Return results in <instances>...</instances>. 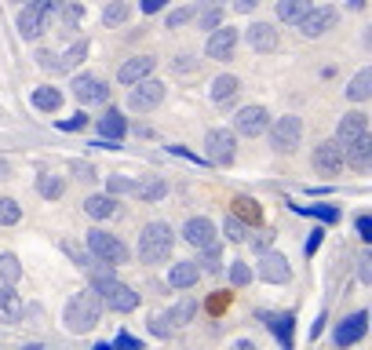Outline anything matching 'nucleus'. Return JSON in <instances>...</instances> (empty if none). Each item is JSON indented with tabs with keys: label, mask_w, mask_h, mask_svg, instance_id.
Listing matches in <instances>:
<instances>
[{
	"label": "nucleus",
	"mask_w": 372,
	"mask_h": 350,
	"mask_svg": "<svg viewBox=\"0 0 372 350\" xmlns=\"http://www.w3.org/2000/svg\"><path fill=\"white\" fill-rule=\"evenodd\" d=\"M99 318H102V300H99L95 289L77 292L73 300L66 303V314H62V321H66V332H73V336L92 332L99 325Z\"/></svg>",
	"instance_id": "1"
},
{
	"label": "nucleus",
	"mask_w": 372,
	"mask_h": 350,
	"mask_svg": "<svg viewBox=\"0 0 372 350\" xmlns=\"http://www.w3.org/2000/svg\"><path fill=\"white\" fill-rule=\"evenodd\" d=\"M175 249V233L168 223H161V219H153L139 230V259L143 263H164V259L172 255Z\"/></svg>",
	"instance_id": "2"
},
{
	"label": "nucleus",
	"mask_w": 372,
	"mask_h": 350,
	"mask_svg": "<svg viewBox=\"0 0 372 350\" xmlns=\"http://www.w3.org/2000/svg\"><path fill=\"white\" fill-rule=\"evenodd\" d=\"M92 289L99 292L102 307L117 310V314H132V310L139 307V292L128 289V284H121L117 278H106V281H92Z\"/></svg>",
	"instance_id": "3"
},
{
	"label": "nucleus",
	"mask_w": 372,
	"mask_h": 350,
	"mask_svg": "<svg viewBox=\"0 0 372 350\" xmlns=\"http://www.w3.org/2000/svg\"><path fill=\"white\" fill-rule=\"evenodd\" d=\"M88 252H92L95 259H102V263H110V266H121V263H128V244L121 241V237H113V233H106V230H88Z\"/></svg>",
	"instance_id": "4"
},
{
	"label": "nucleus",
	"mask_w": 372,
	"mask_h": 350,
	"mask_svg": "<svg viewBox=\"0 0 372 350\" xmlns=\"http://www.w3.org/2000/svg\"><path fill=\"white\" fill-rule=\"evenodd\" d=\"M266 132H271V146L277 153H292L300 146V139H303V121H300V117H292V113H285V117H277V121L266 124Z\"/></svg>",
	"instance_id": "5"
},
{
	"label": "nucleus",
	"mask_w": 372,
	"mask_h": 350,
	"mask_svg": "<svg viewBox=\"0 0 372 350\" xmlns=\"http://www.w3.org/2000/svg\"><path fill=\"white\" fill-rule=\"evenodd\" d=\"M204 153H208L212 164L226 168L230 161H234V153H237L234 128H208V135H204Z\"/></svg>",
	"instance_id": "6"
},
{
	"label": "nucleus",
	"mask_w": 372,
	"mask_h": 350,
	"mask_svg": "<svg viewBox=\"0 0 372 350\" xmlns=\"http://www.w3.org/2000/svg\"><path fill=\"white\" fill-rule=\"evenodd\" d=\"M161 102H164V84L153 81V77L132 84V92H128V110L132 113H150V110H157Z\"/></svg>",
	"instance_id": "7"
},
{
	"label": "nucleus",
	"mask_w": 372,
	"mask_h": 350,
	"mask_svg": "<svg viewBox=\"0 0 372 350\" xmlns=\"http://www.w3.org/2000/svg\"><path fill=\"white\" fill-rule=\"evenodd\" d=\"M237 41H241V30H234V26H215L208 44H204V55L212 62H226V59H234Z\"/></svg>",
	"instance_id": "8"
},
{
	"label": "nucleus",
	"mask_w": 372,
	"mask_h": 350,
	"mask_svg": "<svg viewBox=\"0 0 372 350\" xmlns=\"http://www.w3.org/2000/svg\"><path fill=\"white\" fill-rule=\"evenodd\" d=\"M73 99L81 102V106H95V102H106L110 99V84L102 81V77L95 73H81V77H73Z\"/></svg>",
	"instance_id": "9"
},
{
	"label": "nucleus",
	"mask_w": 372,
	"mask_h": 350,
	"mask_svg": "<svg viewBox=\"0 0 372 350\" xmlns=\"http://www.w3.org/2000/svg\"><path fill=\"white\" fill-rule=\"evenodd\" d=\"M336 8H329V4H322V8H311V11H306V15L296 22L300 26V33L303 37H311V41H314V37H325L329 30H332V26H336Z\"/></svg>",
	"instance_id": "10"
},
{
	"label": "nucleus",
	"mask_w": 372,
	"mask_h": 350,
	"mask_svg": "<svg viewBox=\"0 0 372 350\" xmlns=\"http://www.w3.org/2000/svg\"><path fill=\"white\" fill-rule=\"evenodd\" d=\"M266 124H271V113H266V106H245V110H237L234 117V135H263L266 132Z\"/></svg>",
	"instance_id": "11"
},
{
	"label": "nucleus",
	"mask_w": 372,
	"mask_h": 350,
	"mask_svg": "<svg viewBox=\"0 0 372 350\" xmlns=\"http://www.w3.org/2000/svg\"><path fill=\"white\" fill-rule=\"evenodd\" d=\"M15 26H19V37H22V41H37V37L44 33V26H48V11L41 8V0H33V4H22Z\"/></svg>",
	"instance_id": "12"
},
{
	"label": "nucleus",
	"mask_w": 372,
	"mask_h": 350,
	"mask_svg": "<svg viewBox=\"0 0 372 350\" xmlns=\"http://www.w3.org/2000/svg\"><path fill=\"white\" fill-rule=\"evenodd\" d=\"M255 274H260L266 284H285L292 278V266L281 252H263L260 263H255Z\"/></svg>",
	"instance_id": "13"
},
{
	"label": "nucleus",
	"mask_w": 372,
	"mask_h": 350,
	"mask_svg": "<svg viewBox=\"0 0 372 350\" xmlns=\"http://www.w3.org/2000/svg\"><path fill=\"white\" fill-rule=\"evenodd\" d=\"M245 44L255 51V55H271V51H277V30L271 22H252L245 26Z\"/></svg>",
	"instance_id": "14"
},
{
	"label": "nucleus",
	"mask_w": 372,
	"mask_h": 350,
	"mask_svg": "<svg viewBox=\"0 0 372 350\" xmlns=\"http://www.w3.org/2000/svg\"><path fill=\"white\" fill-rule=\"evenodd\" d=\"M183 241H186V244H194L197 252L212 249V244H215V226H212V219H204V215L186 219V226H183Z\"/></svg>",
	"instance_id": "15"
},
{
	"label": "nucleus",
	"mask_w": 372,
	"mask_h": 350,
	"mask_svg": "<svg viewBox=\"0 0 372 350\" xmlns=\"http://www.w3.org/2000/svg\"><path fill=\"white\" fill-rule=\"evenodd\" d=\"M314 168L322 175H336L343 168V146L336 139H325V142H317V146H314Z\"/></svg>",
	"instance_id": "16"
},
{
	"label": "nucleus",
	"mask_w": 372,
	"mask_h": 350,
	"mask_svg": "<svg viewBox=\"0 0 372 350\" xmlns=\"http://www.w3.org/2000/svg\"><path fill=\"white\" fill-rule=\"evenodd\" d=\"M365 132H369V117H365L362 110H351V113H343L340 124H336V142H340L343 150H347L351 142L362 139Z\"/></svg>",
	"instance_id": "17"
},
{
	"label": "nucleus",
	"mask_w": 372,
	"mask_h": 350,
	"mask_svg": "<svg viewBox=\"0 0 372 350\" xmlns=\"http://www.w3.org/2000/svg\"><path fill=\"white\" fill-rule=\"evenodd\" d=\"M153 66H157V59H153V55H135V59H128L124 66L117 70V81L132 88L139 81H146V77L153 73Z\"/></svg>",
	"instance_id": "18"
},
{
	"label": "nucleus",
	"mask_w": 372,
	"mask_h": 350,
	"mask_svg": "<svg viewBox=\"0 0 372 350\" xmlns=\"http://www.w3.org/2000/svg\"><path fill=\"white\" fill-rule=\"evenodd\" d=\"M365 329H369V314H365V310H358V314L343 318L340 325H336V347H351V343H358V340L365 336Z\"/></svg>",
	"instance_id": "19"
},
{
	"label": "nucleus",
	"mask_w": 372,
	"mask_h": 350,
	"mask_svg": "<svg viewBox=\"0 0 372 350\" xmlns=\"http://www.w3.org/2000/svg\"><path fill=\"white\" fill-rule=\"evenodd\" d=\"M197 278H201V266H197V259H183V263H172V270H168V284L172 289H194L197 284Z\"/></svg>",
	"instance_id": "20"
},
{
	"label": "nucleus",
	"mask_w": 372,
	"mask_h": 350,
	"mask_svg": "<svg viewBox=\"0 0 372 350\" xmlns=\"http://www.w3.org/2000/svg\"><path fill=\"white\" fill-rule=\"evenodd\" d=\"M343 161H347L351 168H358V172H365V168L372 164V139H369V132L362 139H354L351 146L343 150Z\"/></svg>",
	"instance_id": "21"
},
{
	"label": "nucleus",
	"mask_w": 372,
	"mask_h": 350,
	"mask_svg": "<svg viewBox=\"0 0 372 350\" xmlns=\"http://www.w3.org/2000/svg\"><path fill=\"white\" fill-rule=\"evenodd\" d=\"M164 193H168V183H164L161 175H143V179L135 183V197L146 201V204H157Z\"/></svg>",
	"instance_id": "22"
},
{
	"label": "nucleus",
	"mask_w": 372,
	"mask_h": 350,
	"mask_svg": "<svg viewBox=\"0 0 372 350\" xmlns=\"http://www.w3.org/2000/svg\"><path fill=\"white\" fill-rule=\"evenodd\" d=\"M19 318H22L19 292H11V284H0V321H4V325H15Z\"/></svg>",
	"instance_id": "23"
},
{
	"label": "nucleus",
	"mask_w": 372,
	"mask_h": 350,
	"mask_svg": "<svg viewBox=\"0 0 372 350\" xmlns=\"http://www.w3.org/2000/svg\"><path fill=\"white\" fill-rule=\"evenodd\" d=\"M311 8H314V0H277V19L288 22V26H296Z\"/></svg>",
	"instance_id": "24"
},
{
	"label": "nucleus",
	"mask_w": 372,
	"mask_h": 350,
	"mask_svg": "<svg viewBox=\"0 0 372 350\" xmlns=\"http://www.w3.org/2000/svg\"><path fill=\"white\" fill-rule=\"evenodd\" d=\"M347 99H351V102H369V99H372V70H369V66L354 73V81H351V88H347Z\"/></svg>",
	"instance_id": "25"
},
{
	"label": "nucleus",
	"mask_w": 372,
	"mask_h": 350,
	"mask_svg": "<svg viewBox=\"0 0 372 350\" xmlns=\"http://www.w3.org/2000/svg\"><path fill=\"white\" fill-rule=\"evenodd\" d=\"M84 212L95 219V223H102V219H110L113 212H117V204H113L110 193H95V197H88L84 201Z\"/></svg>",
	"instance_id": "26"
},
{
	"label": "nucleus",
	"mask_w": 372,
	"mask_h": 350,
	"mask_svg": "<svg viewBox=\"0 0 372 350\" xmlns=\"http://www.w3.org/2000/svg\"><path fill=\"white\" fill-rule=\"evenodd\" d=\"M237 92H241V81L234 73H223V77H215V81H212V102H230Z\"/></svg>",
	"instance_id": "27"
},
{
	"label": "nucleus",
	"mask_w": 372,
	"mask_h": 350,
	"mask_svg": "<svg viewBox=\"0 0 372 350\" xmlns=\"http://www.w3.org/2000/svg\"><path fill=\"white\" fill-rule=\"evenodd\" d=\"M62 190H66L62 175H55V172H41V175H37V193H41L44 201H59Z\"/></svg>",
	"instance_id": "28"
},
{
	"label": "nucleus",
	"mask_w": 372,
	"mask_h": 350,
	"mask_svg": "<svg viewBox=\"0 0 372 350\" xmlns=\"http://www.w3.org/2000/svg\"><path fill=\"white\" fill-rule=\"evenodd\" d=\"M132 15V0H110L106 11H102V26H110V30H117V26L128 22Z\"/></svg>",
	"instance_id": "29"
},
{
	"label": "nucleus",
	"mask_w": 372,
	"mask_h": 350,
	"mask_svg": "<svg viewBox=\"0 0 372 350\" xmlns=\"http://www.w3.org/2000/svg\"><path fill=\"white\" fill-rule=\"evenodd\" d=\"M99 132H102V139L117 142V139L128 132V124H124V117H121L117 110H110V113H102V117H99Z\"/></svg>",
	"instance_id": "30"
},
{
	"label": "nucleus",
	"mask_w": 372,
	"mask_h": 350,
	"mask_svg": "<svg viewBox=\"0 0 372 350\" xmlns=\"http://www.w3.org/2000/svg\"><path fill=\"white\" fill-rule=\"evenodd\" d=\"M33 106L44 110V113H55L62 106V92H59V88H37V92H33Z\"/></svg>",
	"instance_id": "31"
},
{
	"label": "nucleus",
	"mask_w": 372,
	"mask_h": 350,
	"mask_svg": "<svg viewBox=\"0 0 372 350\" xmlns=\"http://www.w3.org/2000/svg\"><path fill=\"white\" fill-rule=\"evenodd\" d=\"M84 55H88V41L73 44V48H70L62 59H55V62H51V73H66V70H73V66H77V62H81Z\"/></svg>",
	"instance_id": "32"
},
{
	"label": "nucleus",
	"mask_w": 372,
	"mask_h": 350,
	"mask_svg": "<svg viewBox=\"0 0 372 350\" xmlns=\"http://www.w3.org/2000/svg\"><path fill=\"white\" fill-rule=\"evenodd\" d=\"M292 321H296V318H292V314H274L271 318V329H274V336H277V340H281V347H292Z\"/></svg>",
	"instance_id": "33"
},
{
	"label": "nucleus",
	"mask_w": 372,
	"mask_h": 350,
	"mask_svg": "<svg viewBox=\"0 0 372 350\" xmlns=\"http://www.w3.org/2000/svg\"><path fill=\"white\" fill-rule=\"evenodd\" d=\"M194 314H197V303H194V300H183V303H175V307L168 310V321H172V325H190V321H194Z\"/></svg>",
	"instance_id": "34"
},
{
	"label": "nucleus",
	"mask_w": 372,
	"mask_h": 350,
	"mask_svg": "<svg viewBox=\"0 0 372 350\" xmlns=\"http://www.w3.org/2000/svg\"><path fill=\"white\" fill-rule=\"evenodd\" d=\"M223 233H226V241H234V244H245L248 241V230H245V223H241L237 215H226L223 219Z\"/></svg>",
	"instance_id": "35"
},
{
	"label": "nucleus",
	"mask_w": 372,
	"mask_h": 350,
	"mask_svg": "<svg viewBox=\"0 0 372 350\" xmlns=\"http://www.w3.org/2000/svg\"><path fill=\"white\" fill-rule=\"evenodd\" d=\"M22 219V204L11 197H0V226H15Z\"/></svg>",
	"instance_id": "36"
},
{
	"label": "nucleus",
	"mask_w": 372,
	"mask_h": 350,
	"mask_svg": "<svg viewBox=\"0 0 372 350\" xmlns=\"http://www.w3.org/2000/svg\"><path fill=\"white\" fill-rule=\"evenodd\" d=\"M0 278H4L8 284H15V281L22 278V263H19V259L11 255V252H4V255H0Z\"/></svg>",
	"instance_id": "37"
},
{
	"label": "nucleus",
	"mask_w": 372,
	"mask_h": 350,
	"mask_svg": "<svg viewBox=\"0 0 372 350\" xmlns=\"http://www.w3.org/2000/svg\"><path fill=\"white\" fill-rule=\"evenodd\" d=\"M59 11H62V26H66V30H77L84 19V4H77V0H66Z\"/></svg>",
	"instance_id": "38"
},
{
	"label": "nucleus",
	"mask_w": 372,
	"mask_h": 350,
	"mask_svg": "<svg viewBox=\"0 0 372 350\" xmlns=\"http://www.w3.org/2000/svg\"><path fill=\"white\" fill-rule=\"evenodd\" d=\"M201 274H219L223 270V259H219V244H212V249H204V259H197Z\"/></svg>",
	"instance_id": "39"
},
{
	"label": "nucleus",
	"mask_w": 372,
	"mask_h": 350,
	"mask_svg": "<svg viewBox=\"0 0 372 350\" xmlns=\"http://www.w3.org/2000/svg\"><path fill=\"white\" fill-rule=\"evenodd\" d=\"M215 26H223V8H204V11H197V30H215Z\"/></svg>",
	"instance_id": "40"
},
{
	"label": "nucleus",
	"mask_w": 372,
	"mask_h": 350,
	"mask_svg": "<svg viewBox=\"0 0 372 350\" xmlns=\"http://www.w3.org/2000/svg\"><path fill=\"white\" fill-rule=\"evenodd\" d=\"M248 281H252V266L248 263H230V284H234V289H245Z\"/></svg>",
	"instance_id": "41"
},
{
	"label": "nucleus",
	"mask_w": 372,
	"mask_h": 350,
	"mask_svg": "<svg viewBox=\"0 0 372 350\" xmlns=\"http://www.w3.org/2000/svg\"><path fill=\"white\" fill-rule=\"evenodd\" d=\"M234 208H237V215H245L248 219V223H260V204H255V201H248V197H237L234 201Z\"/></svg>",
	"instance_id": "42"
},
{
	"label": "nucleus",
	"mask_w": 372,
	"mask_h": 350,
	"mask_svg": "<svg viewBox=\"0 0 372 350\" xmlns=\"http://www.w3.org/2000/svg\"><path fill=\"white\" fill-rule=\"evenodd\" d=\"M300 212L317 215L322 223H336V219H340V208H332V204H314V208H303V204H300Z\"/></svg>",
	"instance_id": "43"
},
{
	"label": "nucleus",
	"mask_w": 372,
	"mask_h": 350,
	"mask_svg": "<svg viewBox=\"0 0 372 350\" xmlns=\"http://www.w3.org/2000/svg\"><path fill=\"white\" fill-rule=\"evenodd\" d=\"M172 329H175V325L168 321V314H153V318H150V332H153V336H161V340H168Z\"/></svg>",
	"instance_id": "44"
},
{
	"label": "nucleus",
	"mask_w": 372,
	"mask_h": 350,
	"mask_svg": "<svg viewBox=\"0 0 372 350\" xmlns=\"http://www.w3.org/2000/svg\"><path fill=\"white\" fill-rule=\"evenodd\" d=\"M106 193H135V183L124 175H110L106 179Z\"/></svg>",
	"instance_id": "45"
},
{
	"label": "nucleus",
	"mask_w": 372,
	"mask_h": 350,
	"mask_svg": "<svg viewBox=\"0 0 372 350\" xmlns=\"http://www.w3.org/2000/svg\"><path fill=\"white\" fill-rule=\"evenodd\" d=\"M190 19H194V8H175L168 15V22H164V30H179V26H186Z\"/></svg>",
	"instance_id": "46"
},
{
	"label": "nucleus",
	"mask_w": 372,
	"mask_h": 350,
	"mask_svg": "<svg viewBox=\"0 0 372 350\" xmlns=\"http://www.w3.org/2000/svg\"><path fill=\"white\" fill-rule=\"evenodd\" d=\"M62 249H66V252L73 255V263H77V266H88V263H92V259H95L92 252H81V249H77L73 241H62Z\"/></svg>",
	"instance_id": "47"
},
{
	"label": "nucleus",
	"mask_w": 372,
	"mask_h": 350,
	"mask_svg": "<svg viewBox=\"0 0 372 350\" xmlns=\"http://www.w3.org/2000/svg\"><path fill=\"white\" fill-rule=\"evenodd\" d=\"M59 128H62V132H84V128H88V117L77 113V117H70V121H62Z\"/></svg>",
	"instance_id": "48"
},
{
	"label": "nucleus",
	"mask_w": 372,
	"mask_h": 350,
	"mask_svg": "<svg viewBox=\"0 0 372 350\" xmlns=\"http://www.w3.org/2000/svg\"><path fill=\"white\" fill-rule=\"evenodd\" d=\"M322 241H325V230H322V226H314V233L306 237V255H314L317 249H322Z\"/></svg>",
	"instance_id": "49"
},
{
	"label": "nucleus",
	"mask_w": 372,
	"mask_h": 350,
	"mask_svg": "<svg viewBox=\"0 0 372 350\" xmlns=\"http://www.w3.org/2000/svg\"><path fill=\"white\" fill-rule=\"evenodd\" d=\"M113 350H143V343L132 340L128 332H121V336H117V343H113Z\"/></svg>",
	"instance_id": "50"
},
{
	"label": "nucleus",
	"mask_w": 372,
	"mask_h": 350,
	"mask_svg": "<svg viewBox=\"0 0 372 350\" xmlns=\"http://www.w3.org/2000/svg\"><path fill=\"white\" fill-rule=\"evenodd\" d=\"M271 241H274V233H271V230H263V233H255V237H252L255 252H266V249H271Z\"/></svg>",
	"instance_id": "51"
},
{
	"label": "nucleus",
	"mask_w": 372,
	"mask_h": 350,
	"mask_svg": "<svg viewBox=\"0 0 372 350\" xmlns=\"http://www.w3.org/2000/svg\"><path fill=\"white\" fill-rule=\"evenodd\" d=\"M73 172H77V179H84V183H92V179H95V168H92V164H81V161H77Z\"/></svg>",
	"instance_id": "52"
},
{
	"label": "nucleus",
	"mask_w": 372,
	"mask_h": 350,
	"mask_svg": "<svg viewBox=\"0 0 372 350\" xmlns=\"http://www.w3.org/2000/svg\"><path fill=\"white\" fill-rule=\"evenodd\" d=\"M358 237H362V241H372V219H369V215L358 219Z\"/></svg>",
	"instance_id": "53"
},
{
	"label": "nucleus",
	"mask_w": 372,
	"mask_h": 350,
	"mask_svg": "<svg viewBox=\"0 0 372 350\" xmlns=\"http://www.w3.org/2000/svg\"><path fill=\"white\" fill-rule=\"evenodd\" d=\"M168 0H139V8H143V15H153V11H161Z\"/></svg>",
	"instance_id": "54"
},
{
	"label": "nucleus",
	"mask_w": 372,
	"mask_h": 350,
	"mask_svg": "<svg viewBox=\"0 0 372 350\" xmlns=\"http://www.w3.org/2000/svg\"><path fill=\"white\" fill-rule=\"evenodd\" d=\"M263 0H234V11H241V15H248V11H255Z\"/></svg>",
	"instance_id": "55"
},
{
	"label": "nucleus",
	"mask_w": 372,
	"mask_h": 350,
	"mask_svg": "<svg viewBox=\"0 0 372 350\" xmlns=\"http://www.w3.org/2000/svg\"><path fill=\"white\" fill-rule=\"evenodd\" d=\"M62 4H66V0H41V8L48 11V19H51V15H55V11H59Z\"/></svg>",
	"instance_id": "56"
},
{
	"label": "nucleus",
	"mask_w": 372,
	"mask_h": 350,
	"mask_svg": "<svg viewBox=\"0 0 372 350\" xmlns=\"http://www.w3.org/2000/svg\"><path fill=\"white\" fill-rule=\"evenodd\" d=\"M194 66H197L194 55H179V59H175V70H194Z\"/></svg>",
	"instance_id": "57"
},
{
	"label": "nucleus",
	"mask_w": 372,
	"mask_h": 350,
	"mask_svg": "<svg viewBox=\"0 0 372 350\" xmlns=\"http://www.w3.org/2000/svg\"><path fill=\"white\" fill-rule=\"evenodd\" d=\"M369 263H372V255H362V281H365V284L372 281V266H369Z\"/></svg>",
	"instance_id": "58"
},
{
	"label": "nucleus",
	"mask_w": 372,
	"mask_h": 350,
	"mask_svg": "<svg viewBox=\"0 0 372 350\" xmlns=\"http://www.w3.org/2000/svg\"><path fill=\"white\" fill-rule=\"evenodd\" d=\"M226 0H197V11H204V8H223Z\"/></svg>",
	"instance_id": "59"
},
{
	"label": "nucleus",
	"mask_w": 372,
	"mask_h": 350,
	"mask_svg": "<svg viewBox=\"0 0 372 350\" xmlns=\"http://www.w3.org/2000/svg\"><path fill=\"white\" fill-rule=\"evenodd\" d=\"M230 350H255V343H248V340H241V343H234Z\"/></svg>",
	"instance_id": "60"
},
{
	"label": "nucleus",
	"mask_w": 372,
	"mask_h": 350,
	"mask_svg": "<svg viewBox=\"0 0 372 350\" xmlns=\"http://www.w3.org/2000/svg\"><path fill=\"white\" fill-rule=\"evenodd\" d=\"M4 175H8V164H4V161H0V179H4Z\"/></svg>",
	"instance_id": "61"
},
{
	"label": "nucleus",
	"mask_w": 372,
	"mask_h": 350,
	"mask_svg": "<svg viewBox=\"0 0 372 350\" xmlns=\"http://www.w3.org/2000/svg\"><path fill=\"white\" fill-rule=\"evenodd\" d=\"M95 350H113V343H99Z\"/></svg>",
	"instance_id": "62"
},
{
	"label": "nucleus",
	"mask_w": 372,
	"mask_h": 350,
	"mask_svg": "<svg viewBox=\"0 0 372 350\" xmlns=\"http://www.w3.org/2000/svg\"><path fill=\"white\" fill-rule=\"evenodd\" d=\"M11 4H19V8H22V4H33V0H11Z\"/></svg>",
	"instance_id": "63"
}]
</instances>
